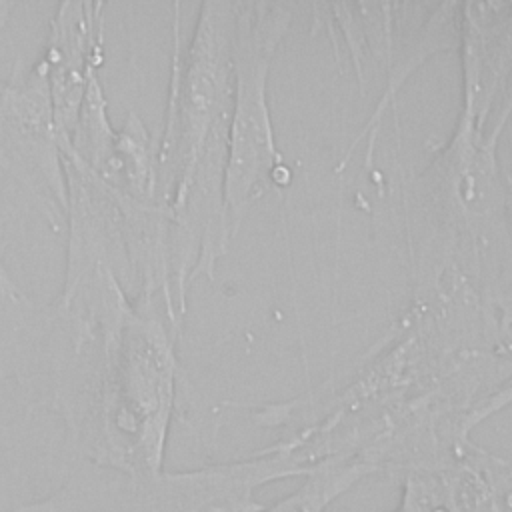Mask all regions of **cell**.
<instances>
[{"mask_svg":"<svg viewBox=\"0 0 512 512\" xmlns=\"http://www.w3.org/2000/svg\"><path fill=\"white\" fill-rule=\"evenodd\" d=\"M58 294L80 314V334L34 404L64 422L68 444L92 466L130 478L160 472L182 326L160 298L130 294L108 264L64 276Z\"/></svg>","mask_w":512,"mask_h":512,"instance_id":"cell-1","label":"cell"},{"mask_svg":"<svg viewBox=\"0 0 512 512\" xmlns=\"http://www.w3.org/2000/svg\"><path fill=\"white\" fill-rule=\"evenodd\" d=\"M234 0L200 4L184 40L180 2L172 4L168 96L158 136V198L168 210V252L178 302L194 280H214L234 232L224 180L232 114Z\"/></svg>","mask_w":512,"mask_h":512,"instance_id":"cell-2","label":"cell"},{"mask_svg":"<svg viewBox=\"0 0 512 512\" xmlns=\"http://www.w3.org/2000/svg\"><path fill=\"white\" fill-rule=\"evenodd\" d=\"M498 138L456 118L404 186V222L412 300L468 302L512 332V180Z\"/></svg>","mask_w":512,"mask_h":512,"instance_id":"cell-3","label":"cell"},{"mask_svg":"<svg viewBox=\"0 0 512 512\" xmlns=\"http://www.w3.org/2000/svg\"><path fill=\"white\" fill-rule=\"evenodd\" d=\"M310 14L312 32L324 30L334 50L348 56L362 94L374 76L382 78L378 100L336 172L350 164L362 138L370 166L384 114L404 82L434 54L458 48L460 2H314Z\"/></svg>","mask_w":512,"mask_h":512,"instance_id":"cell-4","label":"cell"},{"mask_svg":"<svg viewBox=\"0 0 512 512\" xmlns=\"http://www.w3.org/2000/svg\"><path fill=\"white\" fill-rule=\"evenodd\" d=\"M308 468L298 452L272 442L246 458L188 470L116 474L108 484L68 480L50 496L6 512H260L262 488L300 478Z\"/></svg>","mask_w":512,"mask_h":512,"instance_id":"cell-5","label":"cell"},{"mask_svg":"<svg viewBox=\"0 0 512 512\" xmlns=\"http://www.w3.org/2000/svg\"><path fill=\"white\" fill-rule=\"evenodd\" d=\"M292 8L274 0H234L232 114L224 200L234 236L250 206L288 176L270 110V70L292 24Z\"/></svg>","mask_w":512,"mask_h":512,"instance_id":"cell-6","label":"cell"},{"mask_svg":"<svg viewBox=\"0 0 512 512\" xmlns=\"http://www.w3.org/2000/svg\"><path fill=\"white\" fill-rule=\"evenodd\" d=\"M0 170L30 198L54 232L66 224L68 190L62 140L42 58L18 56L0 90Z\"/></svg>","mask_w":512,"mask_h":512,"instance_id":"cell-7","label":"cell"},{"mask_svg":"<svg viewBox=\"0 0 512 512\" xmlns=\"http://www.w3.org/2000/svg\"><path fill=\"white\" fill-rule=\"evenodd\" d=\"M80 334V316L60 294L32 296L0 264V386L18 380L32 402L70 358Z\"/></svg>","mask_w":512,"mask_h":512,"instance_id":"cell-8","label":"cell"},{"mask_svg":"<svg viewBox=\"0 0 512 512\" xmlns=\"http://www.w3.org/2000/svg\"><path fill=\"white\" fill-rule=\"evenodd\" d=\"M456 52L462 70L458 118L500 136L512 116V2H460Z\"/></svg>","mask_w":512,"mask_h":512,"instance_id":"cell-9","label":"cell"},{"mask_svg":"<svg viewBox=\"0 0 512 512\" xmlns=\"http://www.w3.org/2000/svg\"><path fill=\"white\" fill-rule=\"evenodd\" d=\"M54 118L62 144L70 140L88 74L104 60V2L64 0L48 18L44 54Z\"/></svg>","mask_w":512,"mask_h":512,"instance_id":"cell-10","label":"cell"},{"mask_svg":"<svg viewBox=\"0 0 512 512\" xmlns=\"http://www.w3.org/2000/svg\"><path fill=\"white\" fill-rule=\"evenodd\" d=\"M94 172L122 194L142 202H160L158 140L134 108L126 112L124 124L116 128L112 154Z\"/></svg>","mask_w":512,"mask_h":512,"instance_id":"cell-11","label":"cell"},{"mask_svg":"<svg viewBox=\"0 0 512 512\" xmlns=\"http://www.w3.org/2000/svg\"><path fill=\"white\" fill-rule=\"evenodd\" d=\"M374 470L350 454H332L316 460L302 476L292 492L272 504H264L260 512H328L350 488Z\"/></svg>","mask_w":512,"mask_h":512,"instance_id":"cell-12","label":"cell"},{"mask_svg":"<svg viewBox=\"0 0 512 512\" xmlns=\"http://www.w3.org/2000/svg\"><path fill=\"white\" fill-rule=\"evenodd\" d=\"M26 208H34L26 192L0 170V264L6 262L10 228L22 218Z\"/></svg>","mask_w":512,"mask_h":512,"instance_id":"cell-13","label":"cell"},{"mask_svg":"<svg viewBox=\"0 0 512 512\" xmlns=\"http://www.w3.org/2000/svg\"><path fill=\"white\" fill-rule=\"evenodd\" d=\"M390 512H416L412 506H408L404 500H400L398 498V502H396V506L390 510Z\"/></svg>","mask_w":512,"mask_h":512,"instance_id":"cell-14","label":"cell"},{"mask_svg":"<svg viewBox=\"0 0 512 512\" xmlns=\"http://www.w3.org/2000/svg\"><path fill=\"white\" fill-rule=\"evenodd\" d=\"M0 90H2V80H0Z\"/></svg>","mask_w":512,"mask_h":512,"instance_id":"cell-15","label":"cell"}]
</instances>
